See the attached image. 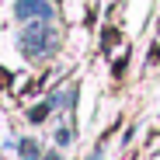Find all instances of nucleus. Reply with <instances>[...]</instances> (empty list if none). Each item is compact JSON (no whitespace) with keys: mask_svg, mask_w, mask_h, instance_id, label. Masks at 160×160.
Listing matches in <instances>:
<instances>
[{"mask_svg":"<svg viewBox=\"0 0 160 160\" xmlns=\"http://www.w3.org/2000/svg\"><path fill=\"white\" fill-rule=\"evenodd\" d=\"M21 49L28 59H45L52 56V49H56V32L49 28V21H32L28 28L21 35Z\"/></svg>","mask_w":160,"mask_h":160,"instance_id":"f257e3e1","label":"nucleus"},{"mask_svg":"<svg viewBox=\"0 0 160 160\" xmlns=\"http://www.w3.org/2000/svg\"><path fill=\"white\" fill-rule=\"evenodd\" d=\"M14 18L18 21H52L56 18V4L52 0H18Z\"/></svg>","mask_w":160,"mask_h":160,"instance_id":"f03ea898","label":"nucleus"},{"mask_svg":"<svg viewBox=\"0 0 160 160\" xmlns=\"http://www.w3.org/2000/svg\"><path fill=\"white\" fill-rule=\"evenodd\" d=\"M14 150L21 153V160H42V150H38V143H35V139H18V143H14Z\"/></svg>","mask_w":160,"mask_h":160,"instance_id":"7ed1b4c3","label":"nucleus"}]
</instances>
